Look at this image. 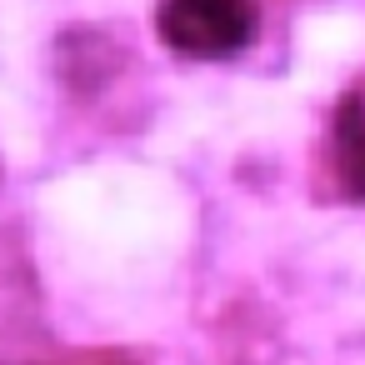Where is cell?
I'll list each match as a JSON object with an SVG mask.
<instances>
[{
	"mask_svg": "<svg viewBox=\"0 0 365 365\" xmlns=\"http://www.w3.org/2000/svg\"><path fill=\"white\" fill-rule=\"evenodd\" d=\"M260 31V0H155V36L185 61H235Z\"/></svg>",
	"mask_w": 365,
	"mask_h": 365,
	"instance_id": "cell-1",
	"label": "cell"
},
{
	"mask_svg": "<svg viewBox=\"0 0 365 365\" xmlns=\"http://www.w3.org/2000/svg\"><path fill=\"white\" fill-rule=\"evenodd\" d=\"M330 175L345 200H365V86H350L330 115Z\"/></svg>",
	"mask_w": 365,
	"mask_h": 365,
	"instance_id": "cell-2",
	"label": "cell"
}]
</instances>
